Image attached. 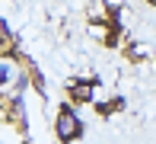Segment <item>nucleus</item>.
<instances>
[{
	"instance_id": "1",
	"label": "nucleus",
	"mask_w": 156,
	"mask_h": 144,
	"mask_svg": "<svg viewBox=\"0 0 156 144\" xmlns=\"http://www.w3.org/2000/svg\"><path fill=\"white\" fill-rule=\"evenodd\" d=\"M54 131H58V138L64 144H70V141H76L83 135V122L76 119V112L70 109V106H61L58 109V125H54Z\"/></svg>"
},
{
	"instance_id": "2",
	"label": "nucleus",
	"mask_w": 156,
	"mask_h": 144,
	"mask_svg": "<svg viewBox=\"0 0 156 144\" xmlns=\"http://www.w3.org/2000/svg\"><path fill=\"white\" fill-rule=\"evenodd\" d=\"M70 96H73V103H89V99H93V86L73 83V86H70Z\"/></svg>"
},
{
	"instance_id": "3",
	"label": "nucleus",
	"mask_w": 156,
	"mask_h": 144,
	"mask_svg": "<svg viewBox=\"0 0 156 144\" xmlns=\"http://www.w3.org/2000/svg\"><path fill=\"white\" fill-rule=\"evenodd\" d=\"M150 6H156V0H150Z\"/></svg>"
}]
</instances>
